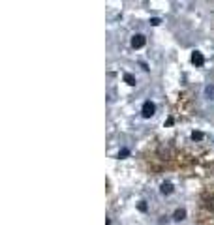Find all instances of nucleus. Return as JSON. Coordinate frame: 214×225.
I'll return each mask as SVG.
<instances>
[{"mask_svg":"<svg viewBox=\"0 0 214 225\" xmlns=\"http://www.w3.org/2000/svg\"><path fill=\"white\" fill-rule=\"evenodd\" d=\"M156 113V105L149 100V101H145L143 107H141V114H143V118H150V116H154Z\"/></svg>","mask_w":214,"mask_h":225,"instance_id":"f257e3e1","label":"nucleus"},{"mask_svg":"<svg viewBox=\"0 0 214 225\" xmlns=\"http://www.w3.org/2000/svg\"><path fill=\"white\" fill-rule=\"evenodd\" d=\"M145 43H146V38L143 34H133L132 36V47L133 49H141Z\"/></svg>","mask_w":214,"mask_h":225,"instance_id":"f03ea898","label":"nucleus"},{"mask_svg":"<svg viewBox=\"0 0 214 225\" xmlns=\"http://www.w3.org/2000/svg\"><path fill=\"white\" fill-rule=\"evenodd\" d=\"M191 62H194L197 68H201L203 64H205V56H203V53H199V51H194V53H191Z\"/></svg>","mask_w":214,"mask_h":225,"instance_id":"7ed1b4c3","label":"nucleus"},{"mask_svg":"<svg viewBox=\"0 0 214 225\" xmlns=\"http://www.w3.org/2000/svg\"><path fill=\"white\" fill-rule=\"evenodd\" d=\"M160 191H162V195H169V193H173V184H171V182H163L162 188H160Z\"/></svg>","mask_w":214,"mask_h":225,"instance_id":"20e7f679","label":"nucleus"},{"mask_svg":"<svg viewBox=\"0 0 214 225\" xmlns=\"http://www.w3.org/2000/svg\"><path fill=\"white\" fill-rule=\"evenodd\" d=\"M184 218H186V210L184 208H177L175 214H173V220L175 221H180V220H184Z\"/></svg>","mask_w":214,"mask_h":225,"instance_id":"39448f33","label":"nucleus"},{"mask_svg":"<svg viewBox=\"0 0 214 225\" xmlns=\"http://www.w3.org/2000/svg\"><path fill=\"white\" fill-rule=\"evenodd\" d=\"M124 83L130 84V87H135V84H137V81H135V77L132 73H124Z\"/></svg>","mask_w":214,"mask_h":225,"instance_id":"423d86ee","label":"nucleus"},{"mask_svg":"<svg viewBox=\"0 0 214 225\" xmlns=\"http://www.w3.org/2000/svg\"><path fill=\"white\" fill-rule=\"evenodd\" d=\"M205 96L209 100H214V84H207L205 87Z\"/></svg>","mask_w":214,"mask_h":225,"instance_id":"0eeeda50","label":"nucleus"},{"mask_svg":"<svg viewBox=\"0 0 214 225\" xmlns=\"http://www.w3.org/2000/svg\"><path fill=\"white\" fill-rule=\"evenodd\" d=\"M191 139H194V141H201V139H203V133H201V131H194V133H191Z\"/></svg>","mask_w":214,"mask_h":225,"instance_id":"6e6552de","label":"nucleus"},{"mask_svg":"<svg viewBox=\"0 0 214 225\" xmlns=\"http://www.w3.org/2000/svg\"><path fill=\"white\" fill-rule=\"evenodd\" d=\"M160 23H162V21L158 19V17H152V19H150V25H152V26H158Z\"/></svg>","mask_w":214,"mask_h":225,"instance_id":"1a4fd4ad","label":"nucleus"},{"mask_svg":"<svg viewBox=\"0 0 214 225\" xmlns=\"http://www.w3.org/2000/svg\"><path fill=\"white\" fill-rule=\"evenodd\" d=\"M128 154H130V150H128V148H122L120 152H118V158H120V156L124 158V156H128Z\"/></svg>","mask_w":214,"mask_h":225,"instance_id":"9d476101","label":"nucleus"},{"mask_svg":"<svg viewBox=\"0 0 214 225\" xmlns=\"http://www.w3.org/2000/svg\"><path fill=\"white\" fill-rule=\"evenodd\" d=\"M139 210H141V212H146V205H145V201L139 203Z\"/></svg>","mask_w":214,"mask_h":225,"instance_id":"9b49d317","label":"nucleus"}]
</instances>
